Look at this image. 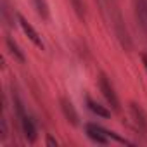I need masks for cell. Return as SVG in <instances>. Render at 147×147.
<instances>
[{"label": "cell", "instance_id": "6da1fadb", "mask_svg": "<svg viewBox=\"0 0 147 147\" xmlns=\"http://www.w3.org/2000/svg\"><path fill=\"white\" fill-rule=\"evenodd\" d=\"M97 85H99L100 94L104 95V99H106L107 104L111 106V109L118 113V111H119V99H118V94L114 92V87L111 85V82L107 80V76L104 75V73H100V75H99Z\"/></svg>", "mask_w": 147, "mask_h": 147}, {"label": "cell", "instance_id": "7a4b0ae2", "mask_svg": "<svg viewBox=\"0 0 147 147\" xmlns=\"http://www.w3.org/2000/svg\"><path fill=\"white\" fill-rule=\"evenodd\" d=\"M85 133L95 144H100V145H107L109 144V137L106 133V128H102V126H99L95 123H87L85 125Z\"/></svg>", "mask_w": 147, "mask_h": 147}, {"label": "cell", "instance_id": "3957f363", "mask_svg": "<svg viewBox=\"0 0 147 147\" xmlns=\"http://www.w3.org/2000/svg\"><path fill=\"white\" fill-rule=\"evenodd\" d=\"M130 114L133 118V123H135L137 130L147 135V113L140 107V104L130 102Z\"/></svg>", "mask_w": 147, "mask_h": 147}, {"label": "cell", "instance_id": "277c9868", "mask_svg": "<svg viewBox=\"0 0 147 147\" xmlns=\"http://www.w3.org/2000/svg\"><path fill=\"white\" fill-rule=\"evenodd\" d=\"M59 106H61V111H62V116L67 119V123H71L73 126H78L80 125V118H78V113L73 106V102L67 99V97H61L59 99Z\"/></svg>", "mask_w": 147, "mask_h": 147}, {"label": "cell", "instance_id": "5b68a950", "mask_svg": "<svg viewBox=\"0 0 147 147\" xmlns=\"http://www.w3.org/2000/svg\"><path fill=\"white\" fill-rule=\"evenodd\" d=\"M18 24L21 26V30L24 31V35H26V36H28V38H30L38 49H43V40H42V36L38 35V31H36V30H35V28H33V26H31V24L21 16V14H18Z\"/></svg>", "mask_w": 147, "mask_h": 147}, {"label": "cell", "instance_id": "8992f818", "mask_svg": "<svg viewBox=\"0 0 147 147\" xmlns=\"http://www.w3.org/2000/svg\"><path fill=\"white\" fill-rule=\"evenodd\" d=\"M19 123H21V130H23V135H24V138L30 142V144H33V142H36V125H35V121L28 116V114H24L23 118H19Z\"/></svg>", "mask_w": 147, "mask_h": 147}, {"label": "cell", "instance_id": "52a82bcc", "mask_svg": "<svg viewBox=\"0 0 147 147\" xmlns=\"http://www.w3.org/2000/svg\"><path fill=\"white\" fill-rule=\"evenodd\" d=\"M114 30H116V36L119 38L121 45H123V47H126V49H130V47H131L130 35H128V31H126V28H125V23H123V19H121V16H119V14H116V16H114Z\"/></svg>", "mask_w": 147, "mask_h": 147}, {"label": "cell", "instance_id": "ba28073f", "mask_svg": "<svg viewBox=\"0 0 147 147\" xmlns=\"http://www.w3.org/2000/svg\"><path fill=\"white\" fill-rule=\"evenodd\" d=\"M85 104H87V107L94 113V114H97L99 118H104V119H107V118H111V111L107 109V107H104L102 104H99L97 100H94L92 97H85Z\"/></svg>", "mask_w": 147, "mask_h": 147}, {"label": "cell", "instance_id": "9c48e42d", "mask_svg": "<svg viewBox=\"0 0 147 147\" xmlns=\"http://www.w3.org/2000/svg\"><path fill=\"white\" fill-rule=\"evenodd\" d=\"M135 16L144 31H147V0H135Z\"/></svg>", "mask_w": 147, "mask_h": 147}, {"label": "cell", "instance_id": "30bf717a", "mask_svg": "<svg viewBox=\"0 0 147 147\" xmlns=\"http://www.w3.org/2000/svg\"><path fill=\"white\" fill-rule=\"evenodd\" d=\"M5 45H7V50H9V54L16 59V61H19L21 64H24L26 62V55H24V52L19 49V45L11 38V36H7L5 38Z\"/></svg>", "mask_w": 147, "mask_h": 147}, {"label": "cell", "instance_id": "8fae6325", "mask_svg": "<svg viewBox=\"0 0 147 147\" xmlns=\"http://www.w3.org/2000/svg\"><path fill=\"white\" fill-rule=\"evenodd\" d=\"M69 4H71L73 11H75V14H76L82 21L87 18V5H85L83 0H69Z\"/></svg>", "mask_w": 147, "mask_h": 147}, {"label": "cell", "instance_id": "7c38bea8", "mask_svg": "<svg viewBox=\"0 0 147 147\" xmlns=\"http://www.w3.org/2000/svg\"><path fill=\"white\" fill-rule=\"evenodd\" d=\"M33 5H35V9H36V14H38L42 19H49V18H50L47 0H33Z\"/></svg>", "mask_w": 147, "mask_h": 147}, {"label": "cell", "instance_id": "4fadbf2b", "mask_svg": "<svg viewBox=\"0 0 147 147\" xmlns=\"http://www.w3.org/2000/svg\"><path fill=\"white\" fill-rule=\"evenodd\" d=\"M47 145H49V147H57V140L52 138L50 135H47Z\"/></svg>", "mask_w": 147, "mask_h": 147}, {"label": "cell", "instance_id": "5bb4252c", "mask_svg": "<svg viewBox=\"0 0 147 147\" xmlns=\"http://www.w3.org/2000/svg\"><path fill=\"white\" fill-rule=\"evenodd\" d=\"M142 64H144V67L147 71V54H142Z\"/></svg>", "mask_w": 147, "mask_h": 147}, {"label": "cell", "instance_id": "9a60e30c", "mask_svg": "<svg viewBox=\"0 0 147 147\" xmlns=\"http://www.w3.org/2000/svg\"><path fill=\"white\" fill-rule=\"evenodd\" d=\"M99 2H100V4H104V2H106V0H99Z\"/></svg>", "mask_w": 147, "mask_h": 147}]
</instances>
